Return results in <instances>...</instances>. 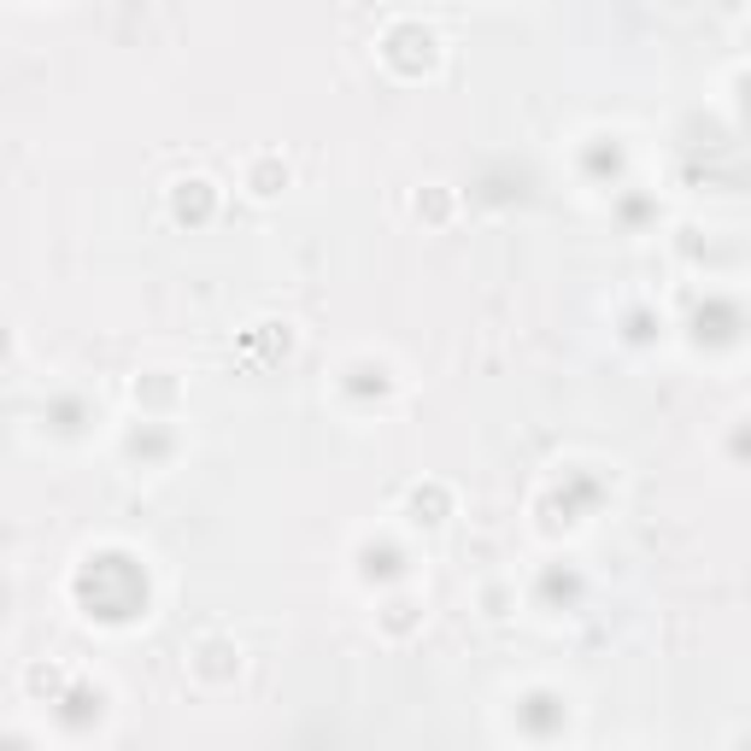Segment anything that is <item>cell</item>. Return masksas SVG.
Returning <instances> with one entry per match:
<instances>
[{"instance_id": "obj_1", "label": "cell", "mask_w": 751, "mask_h": 751, "mask_svg": "<svg viewBox=\"0 0 751 751\" xmlns=\"http://www.w3.org/2000/svg\"><path fill=\"white\" fill-rule=\"evenodd\" d=\"M188 670L206 681V687H224V681H235V670H242V652H235V640L206 635L194 646V658H188Z\"/></svg>"}, {"instance_id": "obj_2", "label": "cell", "mask_w": 751, "mask_h": 751, "mask_svg": "<svg viewBox=\"0 0 751 751\" xmlns=\"http://www.w3.org/2000/svg\"><path fill=\"white\" fill-rule=\"evenodd\" d=\"M288 188V165L277 153H259V159H247V194L253 200H277Z\"/></svg>"}, {"instance_id": "obj_3", "label": "cell", "mask_w": 751, "mask_h": 751, "mask_svg": "<svg viewBox=\"0 0 751 751\" xmlns=\"http://www.w3.org/2000/svg\"><path fill=\"white\" fill-rule=\"evenodd\" d=\"M170 212H177L182 224H188V217H194V224H200V217H212V182H206V177L177 182V194H170Z\"/></svg>"}, {"instance_id": "obj_4", "label": "cell", "mask_w": 751, "mask_h": 751, "mask_svg": "<svg viewBox=\"0 0 751 751\" xmlns=\"http://www.w3.org/2000/svg\"><path fill=\"white\" fill-rule=\"evenodd\" d=\"M417 623H423L417 599H388V610H382V628H388V635H412Z\"/></svg>"}, {"instance_id": "obj_5", "label": "cell", "mask_w": 751, "mask_h": 751, "mask_svg": "<svg viewBox=\"0 0 751 751\" xmlns=\"http://www.w3.org/2000/svg\"><path fill=\"white\" fill-rule=\"evenodd\" d=\"M135 400H147V405H170V400H177V382H170L165 370H153V382H135Z\"/></svg>"}, {"instance_id": "obj_6", "label": "cell", "mask_w": 751, "mask_h": 751, "mask_svg": "<svg viewBox=\"0 0 751 751\" xmlns=\"http://www.w3.org/2000/svg\"><path fill=\"white\" fill-rule=\"evenodd\" d=\"M447 188H429V194H417V217H429V224H440V217H447Z\"/></svg>"}, {"instance_id": "obj_7", "label": "cell", "mask_w": 751, "mask_h": 751, "mask_svg": "<svg viewBox=\"0 0 751 751\" xmlns=\"http://www.w3.org/2000/svg\"><path fill=\"white\" fill-rule=\"evenodd\" d=\"M59 681H65L59 670H30V693H42V687H47V693H54V687H59Z\"/></svg>"}]
</instances>
